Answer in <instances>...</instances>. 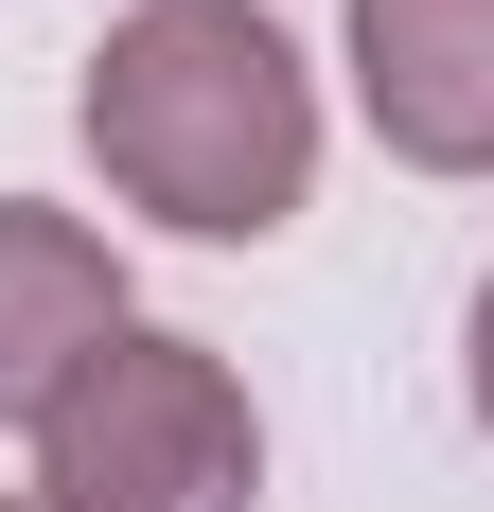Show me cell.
<instances>
[{"instance_id": "obj_1", "label": "cell", "mask_w": 494, "mask_h": 512, "mask_svg": "<svg viewBox=\"0 0 494 512\" xmlns=\"http://www.w3.org/2000/svg\"><path fill=\"white\" fill-rule=\"evenodd\" d=\"M89 159L159 230L265 248L318 195V71L265 0H124L89 36Z\"/></svg>"}, {"instance_id": "obj_2", "label": "cell", "mask_w": 494, "mask_h": 512, "mask_svg": "<svg viewBox=\"0 0 494 512\" xmlns=\"http://www.w3.org/2000/svg\"><path fill=\"white\" fill-rule=\"evenodd\" d=\"M36 512H265V424H247L230 354L124 318L36 424Z\"/></svg>"}, {"instance_id": "obj_3", "label": "cell", "mask_w": 494, "mask_h": 512, "mask_svg": "<svg viewBox=\"0 0 494 512\" xmlns=\"http://www.w3.org/2000/svg\"><path fill=\"white\" fill-rule=\"evenodd\" d=\"M353 106L424 177H494V0H353Z\"/></svg>"}, {"instance_id": "obj_4", "label": "cell", "mask_w": 494, "mask_h": 512, "mask_svg": "<svg viewBox=\"0 0 494 512\" xmlns=\"http://www.w3.org/2000/svg\"><path fill=\"white\" fill-rule=\"evenodd\" d=\"M124 336V265H106L89 212L0 195V424H53V389Z\"/></svg>"}, {"instance_id": "obj_5", "label": "cell", "mask_w": 494, "mask_h": 512, "mask_svg": "<svg viewBox=\"0 0 494 512\" xmlns=\"http://www.w3.org/2000/svg\"><path fill=\"white\" fill-rule=\"evenodd\" d=\"M459 371H477V424H494V265H477V336H459Z\"/></svg>"}, {"instance_id": "obj_6", "label": "cell", "mask_w": 494, "mask_h": 512, "mask_svg": "<svg viewBox=\"0 0 494 512\" xmlns=\"http://www.w3.org/2000/svg\"><path fill=\"white\" fill-rule=\"evenodd\" d=\"M0 512H36V495H0Z\"/></svg>"}]
</instances>
